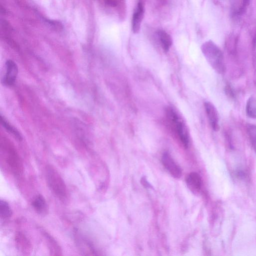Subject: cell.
<instances>
[{
    "mask_svg": "<svg viewBox=\"0 0 256 256\" xmlns=\"http://www.w3.org/2000/svg\"><path fill=\"white\" fill-rule=\"evenodd\" d=\"M162 162L164 168L173 177L180 178L181 176L180 168L175 162L168 152H165L162 154Z\"/></svg>",
    "mask_w": 256,
    "mask_h": 256,
    "instance_id": "obj_7",
    "label": "cell"
},
{
    "mask_svg": "<svg viewBox=\"0 0 256 256\" xmlns=\"http://www.w3.org/2000/svg\"><path fill=\"white\" fill-rule=\"evenodd\" d=\"M32 206L36 212L40 215L44 216L48 212V203L44 196L40 194L34 198L32 200Z\"/></svg>",
    "mask_w": 256,
    "mask_h": 256,
    "instance_id": "obj_9",
    "label": "cell"
},
{
    "mask_svg": "<svg viewBox=\"0 0 256 256\" xmlns=\"http://www.w3.org/2000/svg\"><path fill=\"white\" fill-rule=\"evenodd\" d=\"M18 74V68L14 62L11 60L6 62V72L2 78V84L6 86H12L14 84Z\"/></svg>",
    "mask_w": 256,
    "mask_h": 256,
    "instance_id": "obj_4",
    "label": "cell"
},
{
    "mask_svg": "<svg viewBox=\"0 0 256 256\" xmlns=\"http://www.w3.org/2000/svg\"><path fill=\"white\" fill-rule=\"evenodd\" d=\"M247 116L252 118H256V95L252 96L248 100L246 105Z\"/></svg>",
    "mask_w": 256,
    "mask_h": 256,
    "instance_id": "obj_14",
    "label": "cell"
},
{
    "mask_svg": "<svg viewBox=\"0 0 256 256\" xmlns=\"http://www.w3.org/2000/svg\"><path fill=\"white\" fill-rule=\"evenodd\" d=\"M49 24L52 26L56 30H60L62 28V26L60 22L54 20H49Z\"/></svg>",
    "mask_w": 256,
    "mask_h": 256,
    "instance_id": "obj_20",
    "label": "cell"
},
{
    "mask_svg": "<svg viewBox=\"0 0 256 256\" xmlns=\"http://www.w3.org/2000/svg\"><path fill=\"white\" fill-rule=\"evenodd\" d=\"M12 214V210L8 203L4 200L0 201V215L3 218H8Z\"/></svg>",
    "mask_w": 256,
    "mask_h": 256,
    "instance_id": "obj_15",
    "label": "cell"
},
{
    "mask_svg": "<svg viewBox=\"0 0 256 256\" xmlns=\"http://www.w3.org/2000/svg\"><path fill=\"white\" fill-rule=\"evenodd\" d=\"M0 12H1V13L3 14H5V13H6L5 10L2 6H1V8H0Z\"/></svg>",
    "mask_w": 256,
    "mask_h": 256,
    "instance_id": "obj_22",
    "label": "cell"
},
{
    "mask_svg": "<svg viewBox=\"0 0 256 256\" xmlns=\"http://www.w3.org/2000/svg\"><path fill=\"white\" fill-rule=\"evenodd\" d=\"M201 50L212 68L218 74H223L225 70V65L220 49L212 41L208 40L202 45Z\"/></svg>",
    "mask_w": 256,
    "mask_h": 256,
    "instance_id": "obj_1",
    "label": "cell"
},
{
    "mask_svg": "<svg viewBox=\"0 0 256 256\" xmlns=\"http://www.w3.org/2000/svg\"><path fill=\"white\" fill-rule=\"evenodd\" d=\"M75 240L80 251L84 255L96 254L94 244L86 238L84 236L78 232H75Z\"/></svg>",
    "mask_w": 256,
    "mask_h": 256,
    "instance_id": "obj_6",
    "label": "cell"
},
{
    "mask_svg": "<svg viewBox=\"0 0 256 256\" xmlns=\"http://www.w3.org/2000/svg\"><path fill=\"white\" fill-rule=\"evenodd\" d=\"M250 0H242V4L238 8L236 12L238 15H242L244 14L247 10V7L249 5Z\"/></svg>",
    "mask_w": 256,
    "mask_h": 256,
    "instance_id": "obj_19",
    "label": "cell"
},
{
    "mask_svg": "<svg viewBox=\"0 0 256 256\" xmlns=\"http://www.w3.org/2000/svg\"><path fill=\"white\" fill-rule=\"evenodd\" d=\"M15 241L18 250L24 254L30 252L31 244L27 237L22 232H18L15 236Z\"/></svg>",
    "mask_w": 256,
    "mask_h": 256,
    "instance_id": "obj_10",
    "label": "cell"
},
{
    "mask_svg": "<svg viewBox=\"0 0 256 256\" xmlns=\"http://www.w3.org/2000/svg\"><path fill=\"white\" fill-rule=\"evenodd\" d=\"M204 107L210 124L214 131L220 129L219 118L218 112L215 106L210 102L204 103Z\"/></svg>",
    "mask_w": 256,
    "mask_h": 256,
    "instance_id": "obj_8",
    "label": "cell"
},
{
    "mask_svg": "<svg viewBox=\"0 0 256 256\" xmlns=\"http://www.w3.org/2000/svg\"><path fill=\"white\" fill-rule=\"evenodd\" d=\"M47 184L52 192L60 200H65L68 195L67 188L64 180L57 170L50 164L45 168Z\"/></svg>",
    "mask_w": 256,
    "mask_h": 256,
    "instance_id": "obj_2",
    "label": "cell"
},
{
    "mask_svg": "<svg viewBox=\"0 0 256 256\" xmlns=\"http://www.w3.org/2000/svg\"><path fill=\"white\" fill-rule=\"evenodd\" d=\"M166 114L168 122L178 136L183 146L187 148L189 143V134L187 127L176 111L172 107H167Z\"/></svg>",
    "mask_w": 256,
    "mask_h": 256,
    "instance_id": "obj_3",
    "label": "cell"
},
{
    "mask_svg": "<svg viewBox=\"0 0 256 256\" xmlns=\"http://www.w3.org/2000/svg\"><path fill=\"white\" fill-rule=\"evenodd\" d=\"M156 34L163 50L165 52H167L172 44L171 36L162 30H158Z\"/></svg>",
    "mask_w": 256,
    "mask_h": 256,
    "instance_id": "obj_12",
    "label": "cell"
},
{
    "mask_svg": "<svg viewBox=\"0 0 256 256\" xmlns=\"http://www.w3.org/2000/svg\"><path fill=\"white\" fill-rule=\"evenodd\" d=\"M142 183L145 186V187L148 188L150 186L149 183L144 178L142 179Z\"/></svg>",
    "mask_w": 256,
    "mask_h": 256,
    "instance_id": "obj_21",
    "label": "cell"
},
{
    "mask_svg": "<svg viewBox=\"0 0 256 256\" xmlns=\"http://www.w3.org/2000/svg\"><path fill=\"white\" fill-rule=\"evenodd\" d=\"M106 4L112 8H125V0H104Z\"/></svg>",
    "mask_w": 256,
    "mask_h": 256,
    "instance_id": "obj_18",
    "label": "cell"
},
{
    "mask_svg": "<svg viewBox=\"0 0 256 256\" xmlns=\"http://www.w3.org/2000/svg\"><path fill=\"white\" fill-rule=\"evenodd\" d=\"M186 185L192 192H198L201 188L202 180L200 175L196 172H192L186 179Z\"/></svg>",
    "mask_w": 256,
    "mask_h": 256,
    "instance_id": "obj_13",
    "label": "cell"
},
{
    "mask_svg": "<svg viewBox=\"0 0 256 256\" xmlns=\"http://www.w3.org/2000/svg\"><path fill=\"white\" fill-rule=\"evenodd\" d=\"M145 11V0H138L132 20V29L134 33L139 32Z\"/></svg>",
    "mask_w": 256,
    "mask_h": 256,
    "instance_id": "obj_5",
    "label": "cell"
},
{
    "mask_svg": "<svg viewBox=\"0 0 256 256\" xmlns=\"http://www.w3.org/2000/svg\"><path fill=\"white\" fill-rule=\"evenodd\" d=\"M248 133L252 146L256 152V126L249 125L248 127Z\"/></svg>",
    "mask_w": 256,
    "mask_h": 256,
    "instance_id": "obj_17",
    "label": "cell"
},
{
    "mask_svg": "<svg viewBox=\"0 0 256 256\" xmlns=\"http://www.w3.org/2000/svg\"><path fill=\"white\" fill-rule=\"evenodd\" d=\"M43 236L46 240V244L51 255H62V248L57 241L49 233L45 230L42 232Z\"/></svg>",
    "mask_w": 256,
    "mask_h": 256,
    "instance_id": "obj_11",
    "label": "cell"
},
{
    "mask_svg": "<svg viewBox=\"0 0 256 256\" xmlns=\"http://www.w3.org/2000/svg\"><path fill=\"white\" fill-rule=\"evenodd\" d=\"M0 122L2 126L14 135L18 140H22V136L20 132L10 125L2 115L0 116Z\"/></svg>",
    "mask_w": 256,
    "mask_h": 256,
    "instance_id": "obj_16",
    "label": "cell"
},
{
    "mask_svg": "<svg viewBox=\"0 0 256 256\" xmlns=\"http://www.w3.org/2000/svg\"><path fill=\"white\" fill-rule=\"evenodd\" d=\"M254 40H256V33H255V36H254Z\"/></svg>",
    "mask_w": 256,
    "mask_h": 256,
    "instance_id": "obj_23",
    "label": "cell"
}]
</instances>
